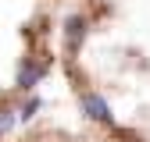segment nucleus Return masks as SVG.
Here are the masks:
<instances>
[{
  "label": "nucleus",
  "mask_w": 150,
  "mask_h": 142,
  "mask_svg": "<svg viewBox=\"0 0 150 142\" xmlns=\"http://www.w3.org/2000/svg\"><path fill=\"white\" fill-rule=\"evenodd\" d=\"M82 110H86L93 121H104V124L111 121V110H107V103H104L97 93H86V96H82Z\"/></svg>",
  "instance_id": "f257e3e1"
},
{
  "label": "nucleus",
  "mask_w": 150,
  "mask_h": 142,
  "mask_svg": "<svg viewBox=\"0 0 150 142\" xmlns=\"http://www.w3.org/2000/svg\"><path fill=\"white\" fill-rule=\"evenodd\" d=\"M68 32V50H79V43H82V36H86V22H82V18L79 14H75V18H68V25H64Z\"/></svg>",
  "instance_id": "f03ea898"
},
{
  "label": "nucleus",
  "mask_w": 150,
  "mask_h": 142,
  "mask_svg": "<svg viewBox=\"0 0 150 142\" xmlns=\"http://www.w3.org/2000/svg\"><path fill=\"white\" fill-rule=\"evenodd\" d=\"M36 110H40V100H29V103L22 106V110H18V117H25V121H29V117H32Z\"/></svg>",
  "instance_id": "39448f33"
},
{
  "label": "nucleus",
  "mask_w": 150,
  "mask_h": 142,
  "mask_svg": "<svg viewBox=\"0 0 150 142\" xmlns=\"http://www.w3.org/2000/svg\"><path fill=\"white\" fill-rule=\"evenodd\" d=\"M40 75H43V68L40 64H29V68L18 71V85H22V89H32L36 82H40Z\"/></svg>",
  "instance_id": "7ed1b4c3"
},
{
  "label": "nucleus",
  "mask_w": 150,
  "mask_h": 142,
  "mask_svg": "<svg viewBox=\"0 0 150 142\" xmlns=\"http://www.w3.org/2000/svg\"><path fill=\"white\" fill-rule=\"evenodd\" d=\"M14 128V110H7V106H4V110H0V135H7Z\"/></svg>",
  "instance_id": "20e7f679"
}]
</instances>
